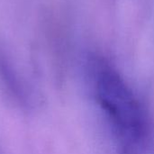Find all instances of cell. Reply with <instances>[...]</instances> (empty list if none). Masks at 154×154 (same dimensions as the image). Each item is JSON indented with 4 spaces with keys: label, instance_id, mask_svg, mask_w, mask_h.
<instances>
[{
    "label": "cell",
    "instance_id": "cell-1",
    "mask_svg": "<svg viewBox=\"0 0 154 154\" xmlns=\"http://www.w3.org/2000/svg\"><path fill=\"white\" fill-rule=\"evenodd\" d=\"M92 97L109 131L117 154H147L151 128L137 94L107 60L94 56L87 63Z\"/></svg>",
    "mask_w": 154,
    "mask_h": 154
}]
</instances>
